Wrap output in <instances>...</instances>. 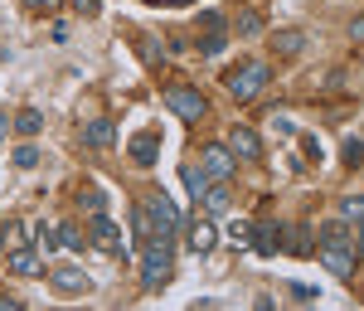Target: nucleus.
I'll return each mask as SVG.
<instances>
[{
	"label": "nucleus",
	"instance_id": "2f4dec72",
	"mask_svg": "<svg viewBox=\"0 0 364 311\" xmlns=\"http://www.w3.org/2000/svg\"><path fill=\"white\" fill-rule=\"evenodd\" d=\"M78 15H83V20H92V15H97V0H78Z\"/></svg>",
	"mask_w": 364,
	"mask_h": 311
},
{
	"label": "nucleus",
	"instance_id": "7c9ffc66",
	"mask_svg": "<svg viewBox=\"0 0 364 311\" xmlns=\"http://www.w3.org/2000/svg\"><path fill=\"white\" fill-rule=\"evenodd\" d=\"M29 10H44V15H49V10H58V5H63V0H25Z\"/></svg>",
	"mask_w": 364,
	"mask_h": 311
},
{
	"label": "nucleus",
	"instance_id": "7ed1b4c3",
	"mask_svg": "<svg viewBox=\"0 0 364 311\" xmlns=\"http://www.w3.org/2000/svg\"><path fill=\"white\" fill-rule=\"evenodd\" d=\"M170 273H175V248H170V238H146V248H141V283L166 287Z\"/></svg>",
	"mask_w": 364,
	"mask_h": 311
},
{
	"label": "nucleus",
	"instance_id": "423d86ee",
	"mask_svg": "<svg viewBox=\"0 0 364 311\" xmlns=\"http://www.w3.org/2000/svg\"><path fill=\"white\" fill-rule=\"evenodd\" d=\"M49 287H54L58 297H83V292H92V283H87L83 268H49Z\"/></svg>",
	"mask_w": 364,
	"mask_h": 311
},
{
	"label": "nucleus",
	"instance_id": "a211bd4d",
	"mask_svg": "<svg viewBox=\"0 0 364 311\" xmlns=\"http://www.w3.org/2000/svg\"><path fill=\"white\" fill-rule=\"evenodd\" d=\"M180 180H185V190H190V195H204V190H209V185H214V180H209V170H204V166H199V161H190V166H185V170H180Z\"/></svg>",
	"mask_w": 364,
	"mask_h": 311
},
{
	"label": "nucleus",
	"instance_id": "6ab92c4d",
	"mask_svg": "<svg viewBox=\"0 0 364 311\" xmlns=\"http://www.w3.org/2000/svg\"><path fill=\"white\" fill-rule=\"evenodd\" d=\"M83 243H87V238L78 233V224H58L54 228V248H63V253H78Z\"/></svg>",
	"mask_w": 364,
	"mask_h": 311
},
{
	"label": "nucleus",
	"instance_id": "b1692460",
	"mask_svg": "<svg viewBox=\"0 0 364 311\" xmlns=\"http://www.w3.org/2000/svg\"><path fill=\"white\" fill-rule=\"evenodd\" d=\"M83 209L87 214H107V195H102V190H97V185H83Z\"/></svg>",
	"mask_w": 364,
	"mask_h": 311
},
{
	"label": "nucleus",
	"instance_id": "a878e982",
	"mask_svg": "<svg viewBox=\"0 0 364 311\" xmlns=\"http://www.w3.org/2000/svg\"><path fill=\"white\" fill-rule=\"evenodd\" d=\"M15 166H20V170H34V166H39V146L25 142L20 151H15Z\"/></svg>",
	"mask_w": 364,
	"mask_h": 311
},
{
	"label": "nucleus",
	"instance_id": "20e7f679",
	"mask_svg": "<svg viewBox=\"0 0 364 311\" xmlns=\"http://www.w3.org/2000/svg\"><path fill=\"white\" fill-rule=\"evenodd\" d=\"M166 107L180 117V122H190V127H195V122L209 117V97H204L199 88H190V83H170L166 88Z\"/></svg>",
	"mask_w": 364,
	"mask_h": 311
},
{
	"label": "nucleus",
	"instance_id": "6e6552de",
	"mask_svg": "<svg viewBox=\"0 0 364 311\" xmlns=\"http://www.w3.org/2000/svg\"><path fill=\"white\" fill-rule=\"evenodd\" d=\"M92 243L107 258H127V243H122V228L107 219V214H92Z\"/></svg>",
	"mask_w": 364,
	"mask_h": 311
},
{
	"label": "nucleus",
	"instance_id": "473e14b6",
	"mask_svg": "<svg viewBox=\"0 0 364 311\" xmlns=\"http://www.w3.org/2000/svg\"><path fill=\"white\" fill-rule=\"evenodd\" d=\"M5 132H10V117L0 112V142H5Z\"/></svg>",
	"mask_w": 364,
	"mask_h": 311
},
{
	"label": "nucleus",
	"instance_id": "4be33fe9",
	"mask_svg": "<svg viewBox=\"0 0 364 311\" xmlns=\"http://www.w3.org/2000/svg\"><path fill=\"white\" fill-rule=\"evenodd\" d=\"M306 233H311V228H291V238H282V248H287V253H296V258H306L311 248H316Z\"/></svg>",
	"mask_w": 364,
	"mask_h": 311
},
{
	"label": "nucleus",
	"instance_id": "c85d7f7f",
	"mask_svg": "<svg viewBox=\"0 0 364 311\" xmlns=\"http://www.w3.org/2000/svg\"><path fill=\"white\" fill-rule=\"evenodd\" d=\"M199 29H224V15H219V10H204V15H199Z\"/></svg>",
	"mask_w": 364,
	"mask_h": 311
},
{
	"label": "nucleus",
	"instance_id": "dca6fc26",
	"mask_svg": "<svg viewBox=\"0 0 364 311\" xmlns=\"http://www.w3.org/2000/svg\"><path fill=\"white\" fill-rule=\"evenodd\" d=\"M10 132H20L25 142H34V137L44 132V112H39V107H20V112L10 117Z\"/></svg>",
	"mask_w": 364,
	"mask_h": 311
},
{
	"label": "nucleus",
	"instance_id": "2eb2a0df",
	"mask_svg": "<svg viewBox=\"0 0 364 311\" xmlns=\"http://www.w3.org/2000/svg\"><path fill=\"white\" fill-rule=\"evenodd\" d=\"M25 243H34V233H29L25 219H5V224H0V253H15V248H25Z\"/></svg>",
	"mask_w": 364,
	"mask_h": 311
},
{
	"label": "nucleus",
	"instance_id": "1a4fd4ad",
	"mask_svg": "<svg viewBox=\"0 0 364 311\" xmlns=\"http://www.w3.org/2000/svg\"><path fill=\"white\" fill-rule=\"evenodd\" d=\"M185 243H190V253L204 258L214 243H219V228H214V219H209V214H195V219H190V228H185Z\"/></svg>",
	"mask_w": 364,
	"mask_h": 311
},
{
	"label": "nucleus",
	"instance_id": "cd10ccee",
	"mask_svg": "<svg viewBox=\"0 0 364 311\" xmlns=\"http://www.w3.org/2000/svg\"><path fill=\"white\" fill-rule=\"evenodd\" d=\"M228 238H233V248H248V243H252V224H243V219H238V224L228 228Z\"/></svg>",
	"mask_w": 364,
	"mask_h": 311
},
{
	"label": "nucleus",
	"instance_id": "aec40b11",
	"mask_svg": "<svg viewBox=\"0 0 364 311\" xmlns=\"http://www.w3.org/2000/svg\"><path fill=\"white\" fill-rule=\"evenodd\" d=\"M199 199H204V209H209V214H224V209H228V185H224V180H214Z\"/></svg>",
	"mask_w": 364,
	"mask_h": 311
},
{
	"label": "nucleus",
	"instance_id": "ddd939ff",
	"mask_svg": "<svg viewBox=\"0 0 364 311\" xmlns=\"http://www.w3.org/2000/svg\"><path fill=\"white\" fill-rule=\"evenodd\" d=\"M78 142L92 146V151H107V146H117V122L112 117H92L83 132H78Z\"/></svg>",
	"mask_w": 364,
	"mask_h": 311
},
{
	"label": "nucleus",
	"instance_id": "bb28decb",
	"mask_svg": "<svg viewBox=\"0 0 364 311\" xmlns=\"http://www.w3.org/2000/svg\"><path fill=\"white\" fill-rule=\"evenodd\" d=\"M224 49V29H209L204 39H199V54H219Z\"/></svg>",
	"mask_w": 364,
	"mask_h": 311
},
{
	"label": "nucleus",
	"instance_id": "f257e3e1",
	"mask_svg": "<svg viewBox=\"0 0 364 311\" xmlns=\"http://www.w3.org/2000/svg\"><path fill=\"white\" fill-rule=\"evenodd\" d=\"M316 258L326 263V273L340 278V283H350L355 273H360V233L350 219H336V224L321 228V243H316Z\"/></svg>",
	"mask_w": 364,
	"mask_h": 311
},
{
	"label": "nucleus",
	"instance_id": "f03ea898",
	"mask_svg": "<svg viewBox=\"0 0 364 311\" xmlns=\"http://www.w3.org/2000/svg\"><path fill=\"white\" fill-rule=\"evenodd\" d=\"M267 83H272V68H267L262 58H248V63H238V68H233V73L224 78V88H228V97H233V102H252V97H257V93H262Z\"/></svg>",
	"mask_w": 364,
	"mask_h": 311
},
{
	"label": "nucleus",
	"instance_id": "f8f14e48",
	"mask_svg": "<svg viewBox=\"0 0 364 311\" xmlns=\"http://www.w3.org/2000/svg\"><path fill=\"white\" fill-rule=\"evenodd\" d=\"M127 151H132V166H141V170H146V166H156V156H161V132H156V127L136 132Z\"/></svg>",
	"mask_w": 364,
	"mask_h": 311
},
{
	"label": "nucleus",
	"instance_id": "c756f323",
	"mask_svg": "<svg viewBox=\"0 0 364 311\" xmlns=\"http://www.w3.org/2000/svg\"><path fill=\"white\" fill-rule=\"evenodd\" d=\"M350 39H355V44H364V15H355V20H350Z\"/></svg>",
	"mask_w": 364,
	"mask_h": 311
},
{
	"label": "nucleus",
	"instance_id": "412c9836",
	"mask_svg": "<svg viewBox=\"0 0 364 311\" xmlns=\"http://www.w3.org/2000/svg\"><path fill=\"white\" fill-rule=\"evenodd\" d=\"M233 29H238V34H262V15H257V10H238V15H233Z\"/></svg>",
	"mask_w": 364,
	"mask_h": 311
},
{
	"label": "nucleus",
	"instance_id": "9d476101",
	"mask_svg": "<svg viewBox=\"0 0 364 311\" xmlns=\"http://www.w3.org/2000/svg\"><path fill=\"white\" fill-rule=\"evenodd\" d=\"M228 151L238 156V161H262V137L252 132V127H228Z\"/></svg>",
	"mask_w": 364,
	"mask_h": 311
},
{
	"label": "nucleus",
	"instance_id": "4468645a",
	"mask_svg": "<svg viewBox=\"0 0 364 311\" xmlns=\"http://www.w3.org/2000/svg\"><path fill=\"white\" fill-rule=\"evenodd\" d=\"M282 233L287 228L282 224H252V253H262V258H272V253H282Z\"/></svg>",
	"mask_w": 364,
	"mask_h": 311
},
{
	"label": "nucleus",
	"instance_id": "5701e85b",
	"mask_svg": "<svg viewBox=\"0 0 364 311\" xmlns=\"http://www.w3.org/2000/svg\"><path fill=\"white\" fill-rule=\"evenodd\" d=\"M340 219L364 224V195H345V199H340Z\"/></svg>",
	"mask_w": 364,
	"mask_h": 311
},
{
	"label": "nucleus",
	"instance_id": "39448f33",
	"mask_svg": "<svg viewBox=\"0 0 364 311\" xmlns=\"http://www.w3.org/2000/svg\"><path fill=\"white\" fill-rule=\"evenodd\" d=\"M146 209H151V219H156V233L161 238H170V233H180V209L170 204V195H161V190H151V195L141 199Z\"/></svg>",
	"mask_w": 364,
	"mask_h": 311
},
{
	"label": "nucleus",
	"instance_id": "393cba45",
	"mask_svg": "<svg viewBox=\"0 0 364 311\" xmlns=\"http://www.w3.org/2000/svg\"><path fill=\"white\" fill-rule=\"evenodd\" d=\"M340 161H345V166H364V142L360 137H350V142L340 146Z\"/></svg>",
	"mask_w": 364,
	"mask_h": 311
},
{
	"label": "nucleus",
	"instance_id": "9b49d317",
	"mask_svg": "<svg viewBox=\"0 0 364 311\" xmlns=\"http://www.w3.org/2000/svg\"><path fill=\"white\" fill-rule=\"evenodd\" d=\"M233 161H238V156H233L228 146H204V151H199V166L209 170V180H233Z\"/></svg>",
	"mask_w": 364,
	"mask_h": 311
},
{
	"label": "nucleus",
	"instance_id": "0eeeda50",
	"mask_svg": "<svg viewBox=\"0 0 364 311\" xmlns=\"http://www.w3.org/2000/svg\"><path fill=\"white\" fill-rule=\"evenodd\" d=\"M5 268H10L15 278H49V268H44V258H39V248H34V243L15 248V253H5Z\"/></svg>",
	"mask_w": 364,
	"mask_h": 311
},
{
	"label": "nucleus",
	"instance_id": "f3484780",
	"mask_svg": "<svg viewBox=\"0 0 364 311\" xmlns=\"http://www.w3.org/2000/svg\"><path fill=\"white\" fill-rule=\"evenodd\" d=\"M272 49H277L282 58H296L306 49V34H301V29H277V34H272Z\"/></svg>",
	"mask_w": 364,
	"mask_h": 311
}]
</instances>
